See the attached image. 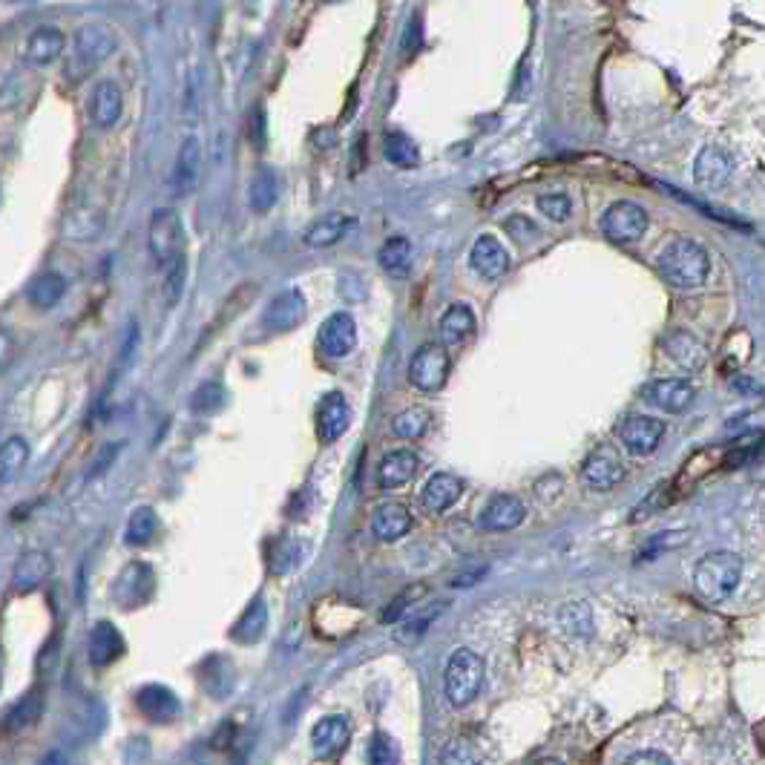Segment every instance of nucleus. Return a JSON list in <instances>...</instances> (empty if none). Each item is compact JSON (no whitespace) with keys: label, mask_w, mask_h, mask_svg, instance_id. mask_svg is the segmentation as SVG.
I'll use <instances>...</instances> for the list:
<instances>
[{"label":"nucleus","mask_w":765,"mask_h":765,"mask_svg":"<svg viewBox=\"0 0 765 765\" xmlns=\"http://www.w3.org/2000/svg\"><path fill=\"white\" fill-rule=\"evenodd\" d=\"M116 32L101 21H90V24L78 26L72 35L70 55H67V81L78 84L84 81L90 72H95L113 52H116Z\"/></svg>","instance_id":"f257e3e1"},{"label":"nucleus","mask_w":765,"mask_h":765,"mask_svg":"<svg viewBox=\"0 0 765 765\" xmlns=\"http://www.w3.org/2000/svg\"><path fill=\"white\" fill-rule=\"evenodd\" d=\"M659 274L676 288H699L711 274V256L694 239H673L656 259Z\"/></svg>","instance_id":"f03ea898"},{"label":"nucleus","mask_w":765,"mask_h":765,"mask_svg":"<svg viewBox=\"0 0 765 765\" xmlns=\"http://www.w3.org/2000/svg\"><path fill=\"white\" fill-rule=\"evenodd\" d=\"M742 558L737 553L719 550V553H708L705 558H699V564L694 567V587L696 593L708 602H725L742 581Z\"/></svg>","instance_id":"7ed1b4c3"},{"label":"nucleus","mask_w":765,"mask_h":765,"mask_svg":"<svg viewBox=\"0 0 765 765\" xmlns=\"http://www.w3.org/2000/svg\"><path fill=\"white\" fill-rule=\"evenodd\" d=\"M484 679H487L484 659L469 648L455 650L446 662V671H443V691H446L449 705H455V708L472 705L481 696Z\"/></svg>","instance_id":"20e7f679"},{"label":"nucleus","mask_w":765,"mask_h":765,"mask_svg":"<svg viewBox=\"0 0 765 765\" xmlns=\"http://www.w3.org/2000/svg\"><path fill=\"white\" fill-rule=\"evenodd\" d=\"M185 225L182 216L173 208H159L150 216V251L159 265V271L176 265L185 256Z\"/></svg>","instance_id":"39448f33"},{"label":"nucleus","mask_w":765,"mask_h":765,"mask_svg":"<svg viewBox=\"0 0 765 765\" xmlns=\"http://www.w3.org/2000/svg\"><path fill=\"white\" fill-rule=\"evenodd\" d=\"M449 369H452V360L446 354V348L441 343H426L415 351L412 357V366H409V380L418 392H426V395H435L441 392L449 380Z\"/></svg>","instance_id":"423d86ee"},{"label":"nucleus","mask_w":765,"mask_h":765,"mask_svg":"<svg viewBox=\"0 0 765 765\" xmlns=\"http://www.w3.org/2000/svg\"><path fill=\"white\" fill-rule=\"evenodd\" d=\"M602 233L616 245H633L648 233V213L636 202H613L602 213Z\"/></svg>","instance_id":"0eeeda50"},{"label":"nucleus","mask_w":765,"mask_h":765,"mask_svg":"<svg viewBox=\"0 0 765 765\" xmlns=\"http://www.w3.org/2000/svg\"><path fill=\"white\" fill-rule=\"evenodd\" d=\"M581 478H584L587 487L610 492L625 481V464H622V458L613 446H599L587 455V461L581 466Z\"/></svg>","instance_id":"6e6552de"},{"label":"nucleus","mask_w":765,"mask_h":765,"mask_svg":"<svg viewBox=\"0 0 765 765\" xmlns=\"http://www.w3.org/2000/svg\"><path fill=\"white\" fill-rule=\"evenodd\" d=\"M348 742H351V725L346 717L331 714V717L320 719L311 731V748L314 757L323 763H337L346 754Z\"/></svg>","instance_id":"1a4fd4ad"},{"label":"nucleus","mask_w":765,"mask_h":765,"mask_svg":"<svg viewBox=\"0 0 765 765\" xmlns=\"http://www.w3.org/2000/svg\"><path fill=\"white\" fill-rule=\"evenodd\" d=\"M665 438V423L650 415H633L619 426V441L630 455H653L659 449V443Z\"/></svg>","instance_id":"9d476101"},{"label":"nucleus","mask_w":765,"mask_h":765,"mask_svg":"<svg viewBox=\"0 0 765 765\" xmlns=\"http://www.w3.org/2000/svg\"><path fill=\"white\" fill-rule=\"evenodd\" d=\"M317 346L323 351L328 360H343L348 357L354 346H357V325L351 320V314L346 311H337L331 314L320 331H317Z\"/></svg>","instance_id":"9b49d317"},{"label":"nucleus","mask_w":765,"mask_h":765,"mask_svg":"<svg viewBox=\"0 0 765 765\" xmlns=\"http://www.w3.org/2000/svg\"><path fill=\"white\" fill-rule=\"evenodd\" d=\"M308 305H305V297H302L300 288H288L282 291L279 297L265 305L262 311V328L265 331H274V334H282V331H291L302 323Z\"/></svg>","instance_id":"f8f14e48"},{"label":"nucleus","mask_w":765,"mask_h":765,"mask_svg":"<svg viewBox=\"0 0 765 765\" xmlns=\"http://www.w3.org/2000/svg\"><path fill=\"white\" fill-rule=\"evenodd\" d=\"M694 397V383H688L682 377H662V380H653L645 386V400L671 415H682L694 403Z\"/></svg>","instance_id":"ddd939ff"},{"label":"nucleus","mask_w":765,"mask_h":765,"mask_svg":"<svg viewBox=\"0 0 765 765\" xmlns=\"http://www.w3.org/2000/svg\"><path fill=\"white\" fill-rule=\"evenodd\" d=\"M469 265H472L475 274H481L484 279H501L510 271V254L498 242V236L484 233V236L475 239V245L469 251Z\"/></svg>","instance_id":"4468645a"},{"label":"nucleus","mask_w":765,"mask_h":765,"mask_svg":"<svg viewBox=\"0 0 765 765\" xmlns=\"http://www.w3.org/2000/svg\"><path fill=\"white\" fill-rule=\"evenodd\" d=\"M113 596H116V602L121 607H139L144 604L150 596H153V570L147 567V564H127L124 570H121V576L116 579V587H113Z\"/></svg>","instance_id":"2eb2a0df"},{"label":"nucleus","mask_w":765,"mask_h":765,"mask_svg":"<svg viewBox=\"0 0 765 765\" xmlns=\"http://www.w3.org/2000/svg\"><path fill=\"white\" fill-rule=\"evenodd\" d=\"M351 426V406L340 392H328L317 406V435L323 443L343 438Z\"/></svg>","instance_id":"dca6fc26"},{"label":"nucleus","mask_w":765,"mask_h":765,"mask_svg":"<svg viewBox=\"0 0 765 765\" xmlns=\"http://www.w3.org/2000/svg\"><path fill=\"white\" fill-rule=\"evenodd\" d=\"M67 47V38L61 29L55 26H38L29 38H26L24 47V64L26 67H49L52 61L61 58V52Z\"/></svg>","instance_id":"f3484780"},{"label":"nucleus","mask_w":765,"mask_h":765,"mask_svg":"<svg viewBox=\"0 0 765 765\" xmlns=\"http://www.w3.org/2000/svg\"><path fill=\"white\" fill-rule=\"evenodd\" d=\"M420 469L418 452L412 449H392L389 455H383V461L377 466V484L380 489H400L406 487Z\"/></svg>","instance_id":"a211bd4d"},{"label":"nucleus","mask_w":765,"mask_h":765,"mask_svg":"<svg viewBox=\"0 0 765 765\" xmlns=\"http://www.w3.org/2000/svg\"><path fill=\"white\" fill-rule=\"evenodd\" d=\"M124 113V95L116 81H98L90 95V121L98 130H113Z\"/></svg>","instance_id":"6ab92c4d"},{"label":"nucleus","mask_w":765,"mask_h":765,"mask_svg":"<svg viewBox=\"0 0 765 765\" xmlns=\"http://www.w3.org/2000/svg\"><path fill=\"white\" fill-rule=\"evenodd\" d=\"M199 173H202V141L196 136H187L179 147L176 156V167H173V193L176 196H187L193 193L199 185Z\"/></svg>","instance_id":"aec40b11"},{"label":"nucleus","mask_w":765,"mask_h":765,"mask_svg":"<svg viewBox=\"0 0 765 765\" xmlns=\"http://www.w3.org/2000/svg\"><path fill=\"white\" fill-rule=\"evenodd\" d=\"M524 504L515 495H495L481 512V527L489 533H510L524 521Z\"/></svg>","instance_id":"412c9836"},{"label":"nucleus","mask_w":765,"mask_h":765,"mask_svg":"<svg viewBox=\"0 0 765 765\" xmlns=\"http://www.w3.org/2000/svg\"><path fill=\"white\" fill-rule=\"evenodd\" d=\"M136 705L150 722H173L182 714V702L164 685H144L136 694Z\"/></svg>","instance_id":"4be33fe9"},{"label":"nucleus","mask_w":765,"mask_h":765,"mask_svg":"<svg viewBox=\"0 0 765 765\" xmlns=\"http://www.w3.org/2000/svg\"><path fill=\"white\" fill-rule=\"evenodd\" d=\"M665 351L679 369L699 371L705 369L708 363V348L699 343V337H694L691 331H671L665 337Z\"/></svg>","instance_id":"5701e85b"},{"label":"nucleus","mask_w":765,"mask_h":765,"mask_svg":"<svg viewBox=\"0 0 765 765\" xmlns=\"http://www.w3.org/2000/svg\"><path fill=\"white\" fill-rule=\"evenodd\" d=\"M52 576V558L41 550H29L24 556L15 561L12 570V587L15 593H29L35 587H41L44 581Z\"/></svg>","instance_id":"b1692460"},{"label":"nucleus","mask_w":765,"mask_h":765,"mask_svg":"<svg viewBox=\"0 0 765 765\" xmlns=\"http://www.w3.org/2000/svg\"><path fill=\"white\" fill-rule=\"evenodd\" d=\"M87 653H90V665H95V668L113 665L118 656L124 653V639H121L118 627L110 625V622H98L93 627V633H90Z\"/></svg>","instance_id":"393cba45"},{"label":"nucleus","mask_w":765,"mask_h":765,"mask_svg":"<svg viewBox=\"0 0 765 765\" xmlns=\"http://www.w3.org/2000/svg\"><path fill=\"white\" fill-rule=\"evenodd\" d=\"M354 225H357L354 216H346V213H328V216L317 219V222L305 231V245H308V248H317V251L331 248V245H337Z\"/></svg>","instance_id":"a878e982"},{"label":"nucleus","mask_w":765,"mask_h":765,"mask_svg":"<svg viewBox=\"0 0 765 765\" xmlns=\"http://www.w3.org/2000/svg\"><path fill=\"white\" fill-rule=\"evenodd\" d=\"M371 530L380 541H400L403 535L412 530V512L406 510L403 504L397 501H389L383 507H377L374 512V521H371Z\"/></svg>","instance_id":"bb28decb"},{"label":"nucleus","mask_w":765,"mask_h":765,"mask_svg":"<svg viewBox=\"0 0 765 765\" xmlns=\"http://www.w3.org/2000/svg\"><path fill=\"white\" fill-rule=\"evenodd\" d=\"M461 492H464V484L455 475L438 472V475H432L426 481V487L420 492V501H423V507L429 512H446L461 498Z\"/></svg>","instance_id":"cd10ccee"},{"label":"nucleus","mask_w":765,"mask_h":765,"mask_svg":"<svg viewBox=\"0 0 765 765\" xmlns=\"http://www.w3.org/2000/svg\"><path fill=\"white\" fill-rule=\"evenodd\" d=\"M475 334V314L464 302H455L443 311L441 317V343L443 346H464Z\"/></svg>","instance_id":"c85d7f7f"},{"label":"nucleus","mask_w":765,"mask_h":765,"mask_svg":"<svg viewBox=\"0 0 765 765\" xmlns=\"http://www.w3.org/2000/svg\"><path fill=\"white\" fill-rule=\"evenodd\" d=\"M731 176V162L719 147H705L694 164V179L702 187H722Z\"/></svg>","instance_id":"c756f323"},{"label":"nucleus","mask_w":765,"mask_h":765,"mask_svg":"<svg viewBox=\"0 0 765 765\" xmlns=\"http://www.w3.org/2000/svg\"><path fill=\"white\" fill-rule=\"evenodd\" d=\"M265 627H268V607H265L262 599H254V602L242 610V616L236 619L231 633L236 642L254 645V642H259V639L265 636Z\"/></svg>","instance_id":"7c9ffc66"},{"label":"nucleus","mask_w":765,"mask_h":765,"mask_svg":"<svg viewBox=\"0 0 765 765\" xmlns=\"http://www.w3.org/2000/svg\"><path fill=\"white\" fill-rule=\"evenodd\" d=\"M64 294H67V279L61 274H41V277L32 279L29 288H26V300L41 311L55 308L58 302L64 300Z\"/></svg>","instance_id":"2f4dec72"},{"label":"nucleus","mask_w":765,"mask_h":765,"mask_svg":"<svg viewBox=\"0 0 765 765\" xmlns=\"http://www.w3.org/2000/svg\"><path fill=\"white\" fill-rule=\"evenodd\" d=\"M377 262L386 274L392 277H406L409 268H412V242L406 236H392L383 242L380 254H377Z\"/></svg>","instance_id":"473e14b6"},{"label":"nucleus","mask_w":765,"mask_h":765,"mask_svg":"<svg viewBox=\"0 0 765 765\" xmlns=\"http://www.w3.org/2000/svg\"><path fill=\"white\" fill-rule=\"evenodd\" d=\"M558 627L570 639H590L593 636V610L587 602H567L558 610Z\"/></svg>","instance_id":"72a5a7b5"},{"label":"nucleus","mask_w":765,"mask_h":765,"mask_svg":"<svg viewBox=\"0 0 765 765\" xmlns=\"http://www.w3.org/2000/svg\"><path fill=\"white\" fill-rule=\"evenodd\" d=\"M279 199V179L277 173L271 170V167H259L254 173V179H251V187H248V202H251V208L259 210V213H265V210H271L277 205Z\"/></svg>","instance_id":"f704fd0d"},{"label":"nucleus","mask_w":765,"mask_h":765,"mask_svg":"<svg viewBox=\"0 0 765 765\" xmlns=\"http://www.w3.org/2000/svg\"><path fill=\"white\" fill-rule=\"evenodd\" d=\"M432 426V412L423 409V406H412V409H403L395 420H392V432L403 441H418L429 432Z\"/></svg>","instance_id":"c9c22d12"},{"label":"nucleus","mask_w":765,"mask_h":765,"mask_svg":"<svg viewBox=\"0 0 765 765\" xmlns=\"http://www.w3.org/2000/svg\"><path fill=\"white\" fill-rule=\"evenodd\" d=\"M44 702H41V691H29L15 702V708L6 714V731H21L26 725H32L35 719L41 717Z\"/></svg>","instance_id":"e433bc0d"},{"label":"nucleus","mask_w":765,"mask_h":765,"mask_svg":"<svg viewBox=\"0 0 765 765\" xmlns=\"http://www.w3.org/2000/svg\"><path fill=\"white\" fill-rule=\"evenodd\" d=\"M156 530H159L156 512L150 510V507H139V510H133L130 521H127V544L144 547V544L153 541Z\"/></svg>","instance_id":"4c0bfd02"},{"label":"nucleus","mask_w":765,"mask_h":765,"mask_svg":"<svg viewBox=\"0 0 765 765\" xmlns=\"http://www.w3.org/2000/svg\"><path fill=\"white\" fill-rule=\"evenodd\" d=\"M29 461V443L24 438H9L0 449V478L12 481Z\"/></svg>","instance_id":"58836bf2"},{"label":"nucleus","mask_w":765,"mask_h":765,"mask_svg":"<svg viewBox=\"0 0 765 765\" xmlns=\"http://www.w3.org/2000/svg\"><path fill=\"white\" fill-rule=\"evenodd\" d=\"M426 593H429V587H426V584H412V587H406V590L397 596L395 602L383 610L380 622H383V625H395V622H400L409 610H418V604L423 602V596H426Z\"/></svg>","instance_id":"ea45409f"},{"label":"nucleus","mask_w":765,"mask_h":765,"mask_svg":"<svg viewBox=\"0 0 765 765\" xmlns=\"http://www.w3.org/2000/svg\"><path fill=\"white\" fill-rule=\"evenodd\" d=\"M383 150H386V159L397 167H415L420 162V147L403 133H389Z\"/></svg>","instance_id":"a19ab883"},{"label":"nucleus","mask_w":765,"mask_h":765,"mask_svg":"<svg viewBox=\"0 0 765 765\" xmlns=\"http://www.w3.org/2000/svg\"><path fill=\"white\" fill-rule=\"evenodd\" d=\"M185 279L187 259H179L176 265H170V268H164L162 271V294L167 308H173L176 302L182 300V294H185Z\"/></svg>","instance_id":"79ce46f5"},{"label":"nucleus","mask_w":765,"mask_h":765,"mask_svg":"<svg viewBox=\"0 0 765 765\" xmlns=\"http://www.w3.org/2000/svg\"><path fill=\"white\" fill-rule=\"evenodd\" d=\"M300 550H305V547H302L300 541H294V538L277 541L274 550H271V573L285 576L288 570H294L300 564Z\"/></svg>","instance_id":"37998d69"},{"label":"nucleus","mask_w":765,"mask_h":765,"mask_svg":"<svg viewBox=\"0 0 765 765\" xmlns=\"http://www.w3.org/2000/svg\"><path fill=\"white\" fill-rule=\"evenodd\" d=\"M443 765H484V757L472 740H452L443 748Z\"/></svg>","instance_id":"c03bdc74"},{"label":"nucleus","mask_w":765,"mask_h":765,"mask_svg":"<svg viewBox=\"0 0 765 765\" xmlns=\"http://www.w3.org/2000/svg\"><path fill=\"white\" fill-rule=\"evenodd\" d=\"M538 210L550 219V222H567L570 213H573V202L564 196V193H544L538 196Z\"/></svg>","instance_id":"a18cd8bd"},{"label":"nucleus","mask_w":765,"mask_h":765,"mask_svg":"<svg viewBox=\"0 0 765 765\" xmlns=\"http://www.w3.org/2000/svg\"><path fill=\"white\" fill-rule=\"evenodd\" d=\"M222 403H225V389H222L219 383H205V386H199L193 400H190V406H193L196 412H202V415H210V412L222 409Z\"/></svg>","instance_id":"49530a36"},{"label":"nucleus","mask_w":765,"mask_h":765,"mask_svg":"<svg viewBox=\"0 0 765 765\" xmlns=\"http://www.w3.org/2000/svg\"><path fill=\"white\" fill-rule=\"evenodd\" d=\"M369 765H397L395 740L389 734H374L371 737Z\"/></svg>","instance_id":"de8ad7c7"},{"label":"nucleus","mask_w":765,"mask_h":765,"mask_svg":"<svg viewBox=\"0 0 765 765\" xmlns=\"http://www.w3.org/2000/svg\"><path fill=\"white\" fill-rule=\"evenodd\" d=\"M441 610L443 607H435V610H429V613H426V616H420V619H406L403 630H397V642H403V645H412V642H418L420 636L426 633V627L438 619V613H441Z\"/></svg>","instance_id":"09e8293b"},{"label":"nucleus","mask_w":765,"mask_h":765,"mask_svg":"<svg viewBox=\"0 0 765 765\" xmlns=\"http://www.w3.org/2000/svg\"><path fill=\"white\" fill-rule=\"evenodd\" d=\"M507 233H510L515 242H527V239H535L538 236V225H535L533 219H527V216H510L507 219Z\"/></svg>","instance_id":"8fccbe9b"},{"label":"nucleus","mask_w":765,"mask_h":765,"mask_svg":"<svg viewBox=\"0 0 765 765\" xmlns=\"http://www.w3.org/2000/svg\"><path fill=\"white\" fill-rule=\"evenodd\" d=\"M118 452H121V443H107V446L98 452V458H95V464H93V478H98L101 472H107V466L116 461Z\"/></svg>","instance_id":"3c124183"},{"label":"nucleus","mask_w":765,"mask_h":765,"mask_svg":"<svg viewBox=\"0 0 765 765\" xmlns=\"http://www.w3.org/2000/svg\"><path fill=\"white\" fill-rule=\"evenodd\" d=\"M627 765H673L671 757L668 754H662V751H639V754H633Z\"/></svg>","instance_id":"603ef678"},{"label":"nucleus","mask_w":765,"mask_h":765,"mask_svg":"<svg viewBox=\"0 0 765 765\" xmlns=\"http://www.w3.org/2000/svg\"><path fill=\"white\" fill-rule=\"evenodd\" d=\"M484 573H487L484 567H481V570H472V573H461V576H455V581H452V584H455V587H472L475 581H481V576H484Z\"/></svg>","instance_id":"864d4df0"},{"label":"nucleus","mask_w":765,"mask_h":765,"mask_svg":"<svg viewBox=\"0 0 765 765\" xmlns=\"http://www.w3.org/2000/svg\"><path fill=\"white\" fill-rule=\"evenodd\" d=\"M734 386H737V392H751V395H763V389H760L757 383H751L748 377H737V380H734Z\"/></svg>","instance_id":"5fc2aeb1"},{"label":"nucleus","mask_w":765,"mask_h":765,"mask_svg":"<svg viewBox=\"0 0 765 765\" xmlns=\"http://www.w3.org/2000/svg\"><path fill=\"white\" fill-rule=\"evenodd\" d=\"M535 765H564V763H558V760H541V763H535Z\"/></svg>","instance_id":"6e6d98bb"},{"label":"nucleus","mask_w":765,"mask_h":765,"mask_svg":"<svg viewBox=\"0 0 765 765\" xmlns=\"http://www.w3.org/2000/svg\"><path fill=\"white\" fill-rule=\"evenodd\" d=\"M9 3H32V0H9Z\"/></svg>","instance_id":"4d7b16f0"},{"label":"nucleus","mask_w":765,"mask_h":765,"mask_svg":"<svg viewBox=\"0 0 765 765\" xmlns=\"http://www.w3.org/2000/svg\"><path fill=\"white\" fill-rule=\"evenodd\" d=\"M193 765H202V763H193Z\"/></svg>","instance_id":"13d9d810"}]
</instances>
